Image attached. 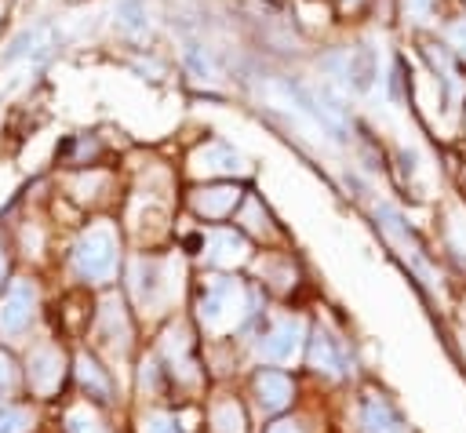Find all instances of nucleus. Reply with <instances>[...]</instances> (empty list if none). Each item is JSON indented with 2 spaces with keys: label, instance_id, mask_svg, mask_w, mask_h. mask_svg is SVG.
<instances>
[{
  "label": "nucleus",
  "instance_id": "obj_23",
  "mask_svg": "<svg viewBox=\"0 0 466 433\" xmlns=\"http://www.w3.org/2000/svg\"><path fill=\"white\" fill-rule=\"evenodd\" d=\"M269 433H302L295 422H277V426H269Z\"/></svg>",
  "mask_w": 466,
  "mask_h": 433
},
{
  "label": "nucleus",
  "instance_id": "obj_1",
  "mask_svg": "<svg viewBox=\"0 0 466 433\" xmlns=\"http://www.w3.org/2000/svg\"><path fill=\"white\" fill-rule=\"evenodd\" d=\"M200 324L208 331H229L248 317V295L237 280H211L200 295Z\"/></svg>",
  "mask_w": 466,
  "mask_h": 433
},
{
  "label": "nucleus",
  "instance_id": "obj_5",
  "mask_svg": "<svg viewBox=\"0 0 466 433\" xmlns=\"http://www.w3.org/2000/svg\"><path fill=\"white\" fill-rule=\"evenodd\" d=\"M33 313H36V287L29 280H15L0 298V335L18 338L33 324Z\"/></svg>",
  "mask_w": 466,
  "mask_h": 433
},
{
  "label": "nucleus",
  "instance_id": "obj_13",
  "mask_svg": "<svg viewBox=\"0 0 466 433\" xmlns=\"http://www.w3.org/2000/svg\"><path fill=\"white\" fill-rule=\"evenodd\" d=\"M237 196H240V193H237L233 186H215V189L197 193V196H193V207L204 211V215H226V211H233Z\"/></svg>",
  "mask_w": 466,
  "mask_h": 433
},
{
  "label": "nucleus",
  "instance_id": "obj_8",
  "mask_svg": "<svg viewBox=\"0 0 466 433\" xmlns=\"http://www.w3.org/2000/svg\"><path fill=\"white\" fill-rule=\"evenodd\" d=\"M25 375H29V386H33L36 393L58 389V382H62V353L51 349V346H36V349L29 353Z\"/></svg>",
  "mask_w": 466,
  "mask_h": 433
},
{
  "label": "nucleus",
  "instance_id": "obj_10",
  "mask_svg": "<svg viewBox=\"0 0 466 433\" xmlns=\"http://www.w3.org/2000/svg\"><path fill=\"white\" fill-rule=\"evenodd\" d=\"M360 422H364V433H408V426L393 415V408L382 397H368L364 400Z\"/></svg>",
  "mask_w": 466,
  "mask_h": 433
},
{
  "label": "nucleus",
  "instance_id": "obj_24",
  "mask_svg": "<svg viewBox=\"0 0 466 433\" xmlns=\"http://www.w3.org/2000/svg\"><path fill=\"white\" fill-rule=\"evenodd\" d=\"M426 7H430V0H411V11H415V15H419V18H422V15H426Z\"/></svg>",
  "mask_w": 466,
  "mask_h": 433
},
{
  "label": "nucleus",
  "instance_id": "obj_14",
  "mask_svg": "<svg viewBox=\"0 0 466 433\" xmlns=\"http://www.w3.org/2000/svg\"><path fill=\"white\" fill-rule=\"evenodd\" d=\"M116 22H120L131 36H142V33L149 29V11H146L142 0H120V7H116Z\"/></svg>",
  "mask_w": 466,
  "mask_h": 433
},
{
  "label": "nucleus",
  "instance_id": "obj_3",
  "mask_svg": "<svg viewBox=\"0 0 466 433\" xmlns=\"http://www.w3.org/2000/svg\"><path fill=\"white\" fill-rule=\"evenodd\" d=\"M171 280H167V266L153 262V258H135L131 262V295L146 313H157L167 298H171Z\"/></svg>",
  "mask_w": 466,
  "mask_h": 433
},
{
  "label": "nucleus",
  "instance_id": "obj_4",
  "mask_svg": "<svg viewBox=\"0 0 466 433\" xmlns=\"http://www.w3.org/2000/svg\"><path fill=\"white\" fill-rule=\"evenodd\" d=\"M302 338H306L302 317H277L269 331L258 338V357L269 364H291L302 353Z\"/></svg>",
  "mask_w": 466,
  "mask_h": 433
},
{
  "label": "nucleus",
  "instance_id": "obj_21",
  "mask_svg": "<svg viewBox=\"0 0 466 433\" xmlns=\"http://www.w3.org/2000/svg\"><path fill=\"white\" fill-rule=\"evenodd\" d=\"M15 386V364L7 353H0V389H11Z\"/></svg>",
  "mask_w": 466,
  "mask_h": 433
},
{
  "label": "nucleus",
  "instance_id": "obj_12",
  "mask_svg": "<svg viewBox=\"0 0 466 433\" xmlns=\"http://www.w3.org/2000/svg\"><path fill=\"white\" fill-rule=\"evenodd\" d=\"M255 389H258V404H262L266 411H280V408H288V400H291V382H288L284 375H277V371L258 375Z\"/></svg>",
  "mask_w": 466,
  "mask_h": 433
},
{
  "label": "nucleus",
  "instance_id": "obj_6",
  "mask_svg": "<svg viewBox=\"0 0 466 433\" xmlns=\"http://www.w3.org/2000/svg\"><path fill=\"white\" fill-rule=\"evenodd\" d=\"M379 218H382L386 237H390V240L400 247V255H404V258H411V266L422 273V280H426V284H437V280H433V273H430V266H426V258H422V251H419V244H415V237L408 233L404 218H400V215H397L390 204H379Z\"/></svg>",
  "mask_w": 466,
  "mask_h": 433
},
{
  "label": "nucleus",
  "instance_id": "obj_2",
  "mask_svg": "<svg viewBox=\"0 0 466 433\" xmlns=\"http://www.w3.org/2000/svg\"><path fill=\"white\" fill-rule=\"evenodd\" d=\"M76 269L87 280H109L116 269V233L109 226H95L76 240Z\"/></svg>",
  "mask_w": 466,
  "mask_h": 433
},
{
  "label": "nucleus",
  "instance_id": "obj_25",
  "mask_svg": "<svg viewBox=\"0 0 466 433\" xmlns=\"http://www.w3.org/2000/svg\"><path fill=\"white\" fill-rule=\"evenodd\" d=\"M0 273H4V255H0Z\"/></svg>",
  "mask_w": 466,
  "mask_h": 433
},
{
  "label": "nucleus",
  "instance_id": "obj_16",
  "mask_svg": "<svg viewBox=\"0 0 466 433\" xmlns=\"http://www.w3.org/2000/svg\"><path fill=\"white\" fill-rule=\"evenodd\" d=\"M66 429H69V433H106L102 422H98V415H95L91 408H73V411L66 415Z\"/></svg>",
  "mask_w": 466,
  "mask_h": 433
},
{
  "label": "nucleus",
  "instance_id": "obj_15",
  "mask_svg": "<svg viewBox=\"0 0 466 433\" xmlns=\"http://www.w3.org/2000/svg\"><path fill=\"white\" fill-rule=\"evenodd\" d=\"M211 422H215L218 433H244V411H240L233 400L218 404V408L211 411Z\"/></svg>",
  "mask_w": 466,
  "mask_h": 433
},
{
  "label": "nucleus",
  "instance_id": "obj_9",
  "mask_svg": "<svg viewBox=\"0 0 466 433\" xmlns=\"http://www.w3.org/2000/svg\"><path fill=\"white\" fill-rule=\"evenodd\" d=\"M244 258H248V240H244V237H237V233H229V229H215V233L208 237V262H211V266L233 269V266H240Z\"/></svg>",
  "mask_w": 466,
  "mask_h": 433
},
{
  "label": "nucleus",
  "instance_id": "obj_17",
  "mask_svg": "<svg viewBox=\"0 0 466 433\" xmlns=\"http://www.w3.org/2000/svg\"><path fill=\"white\" fill-rule=\"evenodd\" d=\"M76 375H80V382L91 389V393H98V397H109V382H106V375L87 360V357H80L76 360Z\"/></svg>",
  "mask_w": 466,
  "mask_h": 433
},
{
  "label": "nucleus",
  "instance_id": "obj_20",
  "mask_svg": "<svg viewBox=\"0 0 466 433\" xmlns=\"http://www.w3.org/2000/svg\"><path fill=\"white\" fill-rule=\"evenodd\" d=\"M448 40H451V47L466 58V18H462V22H455V25L448 29Z\"/></svg>",
  "mask_w": 466,
  "mask_h": 433
},
{
  "label": "nucleus",
  "instance_id": "obj_19",
  "mask_svg": "<svg viewBox=\"0 0 466 433\" xmlns=\"http://www.w3.org/2000/svg\"><path fill=\"white\" fill-rule=\"evenodd\" d=\"M142 433H182V429H178V422H175L171 415L153 411V415L142 418Z\"/></svg>",
  "mask_w": 466,
  "mask_h": 433
},
{
  "label": "nucleus",
  "instance_id": "obj_11",
  "mask_svg": "<svg viewBox=\"0 0 466 433\" xmlns=\"http://www.w3.org/2000/svg\"><path fill=\"white\" fill-rule=\"evenodd\" d=\"M309 360H313V368L324 371V375H342V371H346V357H342L339 342H335L328 331H317V335H313Z\"/></svg>",
  "mask_w": 466,
  "mask_h": 433
},
{
  "label": "nucleus",
  "instance_id": "obj_7",
  "mask_svg": "<svg viewBox=\"0 0 466 433\" xmlns=\"http://www.w3.org/2000/svg\"><path fill=\"white\" fill-rule=\"evenodd\" d=\"M193 171L197 175H244L248 171V160L233 146L211 142V146H204V149L193 153Z\"/></svg>",
  "mask_w": 466,
  "mask_h": 433
},
{
  "label": "nucleus",
  "instance_id": "obj_18",
  "mask_svg": "<svg viewBox=\"0 0 466 433\" xmlns=\"http://www.w3.org/2000/svg\"><path fill=\"white\" fill-rule=\"evenodd\" d=\"M33 426V415L22 408H4L0 411V433H25Z\"/></svg>",
  "mask_w": 466,
  "mask_h": 433
},
{
  "label": "nucleus",
  "instance_id": "obj_22",
  "mask_svg": "<svg viewBox=\"0 0 466 433\" xmlns=\"http://www.w3.org/2000/svg\"><path fill=\"white\" fill-rule=\"evenodd\" d=\"M248 226H251V229H262V222H258V204H248Z\"/></svg>",
  "mask_w": 466,
  "mask_h": 433
}]
</instances>
